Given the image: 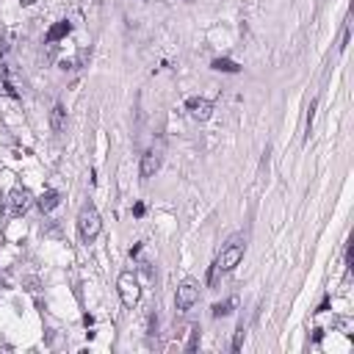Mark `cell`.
I'll return each instance as SVG.
<instances>
[{
    "instance_id": "cell-6",
    "label": "cell",
    "mask_w": 354,
    "mask_h": 354,
    "mask_svg": "<svg viewBox=\"0 0 354 354\" xmlns=\"http://www.w3.org/2000/svg\"><path fill=\"white\" fill-rule=\"evenodd\" d=\"M186 111L194 116V119L205 122V119H210V114H213V103H210L208 97H191L186 103Z\"/></svg>"
},
{
    "instance_id": "cell-17",
    "label": "cell",
    "mask_w": 354,
    "mask_h": 354,
    "mask_svg": "<svg viewBox=\"0 0 354 354\" xmlns=\"http://www.w3.org/2000/svg\"><path fill=\"white\" fill-rule=\"evenodd\" d=\"M144 210H147L144 202H136V205H133V216H136V219H141V216H144Z\"/></svg>"
},
{
    "instance_id": "cell-16",
    "label": "cell",
    "mask_w": 354,
    "mask_h": 354,
    "mask_svg": "<svg viewBox=\"0 0 354 354\" xmlns=\"http://www.w3.org/2000/svg\"><path fill=\"white\" fill-rule=\"evenodd\" d=\"M316 105H318V100H313V103H310V108H307V133H310V127H313V116H316Z\"/></svg>"
},
{
    "instance_id": "cell-13",
    "label": "cell",
    "mask_w": 354,
    "mask_h": 354,
    "mask_svg": "<svg viewBox=\"0 0 354 354\" xmlns=\"http://www.w3.org/2000/svg\"><path fill=\"white\" fill-rule=\"evenodd\" d=\"M197 346H199V327H194V329H191V340H188L186 351H194Z\"/></svg>"
},
{
    "instance_id": "cell-2",
    "label": "cell",
    "mask_w": 354,
    "mask_h": 354,
    "mask_svg": "<svg viewBox=\"0 0 354 354\" xmlns=\"http://www.w3.org/2000/svg\"><path fill=\"white\" fill-rule=\"evenodd\" d=\"M116 291H119V299L125 307H136L141 299V288H139V280L130 274V271H125V274H119V280H116Z\"/></svg>"
},
{
    "instance_id": "cell-15",
    "label": "cell",
    "mask_w": 354,
    "mask_h": 354,
    "mask_svg": "<svg viewBox=\"0 0 354 354\" xmlns=\"http://www.w3.org/2000/svg\"><path fill=\"white\" fill-rule=\"evenodd\" d=\"M216 280H219V266L213 263V266H210V271H208V285L213 288V285H216Z\"/></svg>"
},
{
    "instance_id": "cell-10",
    "label": "cell",
    "mask_w": 354,
    "mask_h": 354,
    "mask_svg": "<svg viewBox=\"0 0 354 354\" xmlns=\"http://www.w3.org/2000/svg\"><path fill=\"white\" fill-rule=\"evenodd\" d=\"M58 202H61V197H58V191H53V188H47L42 197L36 199V205H39V210H42V213H50Z\"/></svg>"
},
{
    "instance_id": "cell-18",
    "label": "cell",
    "mask_w": 354,
    "mask_h": 354,
    "mask_svg": "<svg viewBox=\"0 0 354 354\" xmlns=\"http://www.w3.org/2000/svg\"><path fill=\"white\" fill-rule=\"evenodd\" d=\"M20 3H22V6H33L36 0H20Z\"/></svg>"
},
{
    "instance_id": "cell-9",
    "label": "cell",
    "mask_w": 354,
    "mask_h": 354,
    "mask_svg": "<svg viewBox=\"0 0 354 354\" xmlns=\"http://www.w3.org/2000/svg\"><path fill=\"white\" fill-rule=\"evenodd\" d=\"M50 127H53V133H61L67 127V111H64L61 103H56L50 111Z\"/></svg>"
},
{
    "instance_id": "cell-12",
    "label": "cell",
    "mask_w": 354,
    "mask_h": 354,
    "mask_svg": "<svg viewBox=\"0 0 354 354\" xmlns=\"http://www.w3.org/2000/svg\"><path fill=\"white\" fill-rule=\"evenodd\" d=\"M233 299H224V302H216L213 304V318H224V316H230L233 313Z\"/></svg>"
},
{
    "instance_id": "cell-14",
    "label": "cell",
    "mask_w": 354,
    "mask_h": 354,
    "mask_svg": "<svg viewBox=\"0 0 354 354\" xmlns=\"http://www.w3.org/2000/svg\"><path fill=\"white\" fill-rule=\"evenodd\" d=\"M241 343H244V324H241L238 329H235V340H233V351L241 349Z\"/></svg>"
},
{
    "instance_id": "cell-3",
    "label": "cell",
    "mask_w": 354,
    "mask_h": 354,
    "mask_svg": "<svg viewBox=\"0 0 354 354\" xmlns=\"http://www.w3.org/2000/svg\"><path fill=\"white\" fill-rule=\"evenodd\" d=\"M241 257H244V241L241 238H233L227 246L219 252V257H216V266H219V271H233L235 266L241 263Z\"/></svg>"
},
{
    "instance_id": "cell-8",
    "label": "cell",
    "mask_w": 354,
    "mask_h": 354,
    "mask_svg": "<svg viewBox=\"0 0 354 354\" xmlns=\"http://www.w3.org/2000/svg\"><path fill=\"white\" fill-rule=\"evenodd\" d=\"M69 33H72V25H69L67 20H58V22H53L50 31L45 33V42L47 45H56V42H61V39H67Z\"/></svg>"
},
{
    "instance_id": "cell-4",
    "label": "cell",
    "mask_w": 354,
    "mask_h": 354,
    "mask_svg": "<svg viewBox=\"0 0 354 354\" xmlns=\"http://www.w3.org/2000/svg\"><path fill=\"white\" fill-rule=\"evenodd\" d=\"M197 302H199V288L194 285V282H183V285L177 288V296H174L177 310H180V313H188Z\"/></svg>"
},
{
    "instance_id": "cell-7",
    "label": "cell",
    "mask_w": 354,
    "mask_h": 354,
    "mask_svg": "<svg viewBox=\"0 0 354 354\" xmlns=\"http://www.w3.org/2000/svg\"><path fill=\"white\" fill-rule=\"evenodd\" d=\"M158 169H161V152L147 150L144 155H141V163H139V174H141V180H150V177H155Z\"/></svg>"
},
{
    "instance_id": "cell-11",
    "label": "cell",
    "mask_w": 354,
    "mask_h": 354,
    "mask_svg": "<svg viewBox=\"0 0 354 354\" xmlns=\"http://www.w3.org/2000/svg\"><path fill=\"white\" fill-rule=\"evenodd\" d=\"M210 67H213L216 72H230V75L241 72V67H238V64H235V61H233V58H216V61L210 64Z\"/></svg>"
},
{
    "instance_id": "cell-1",
    "label": "cell",
    "mask_w": 354,
    "mask_h": 354,
    "mask_svg": "<svg viewBox=\"0 0 354 354\" xmlns=\"http://www.w3.org/2000/svg\"><path fill=\"white\" fill-rule=\"evenodd\" d=\"M100 230H103V216H100V210L94 208L92 202H86L83 208H80L78 213V235L83 244H92L94 238L100 235Z\"/></svg>"
},
{
    "instance_id": "cell-5",
    "label": "cell",
    "mask_w": 354,
    "mask_h": 354,
    "mask_svg": "<svg viewBox=\"0 0 354 354\" xmlns=\"http://www.w3.org/2000/svg\"><path fill=\"white\" fill-rule=\"evenodd\" d=\"M31 205H33V197H31V191H28V188H22V186L11 188V194H9V208H11V213L22 216L28 208H31Z\"/></svg>"
}]
</instances>
